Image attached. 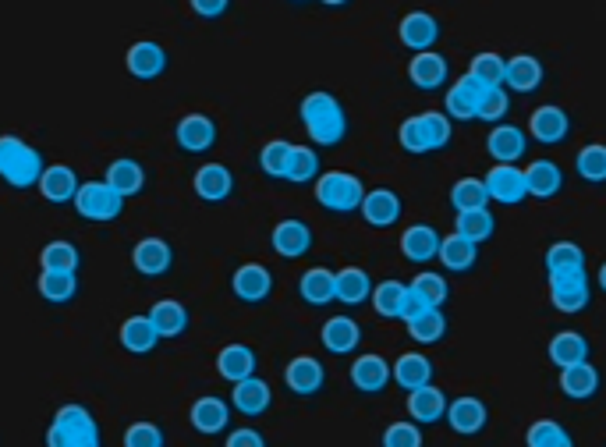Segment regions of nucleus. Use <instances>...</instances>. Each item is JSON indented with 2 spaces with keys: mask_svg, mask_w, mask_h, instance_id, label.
<instances>
[{
  "mask_svg": "<svg viewBox=\"0 0 606 447\" xmlns=\"http://www.w3.org/2000/svg\"><path fill=\"white\" fill-rule=\"evenodd\" d=\"M302 125L316 146H337L348 135V114L330 93H309L302 100Z\"/></svg>",
  "mask_w": 606,
  "mask_h": 447,
  "instance_id": "f257e3e1",
  "label": "nucleus"
},
{
  "mask_svg": "<svg viewBox=\"0 0 606 447\" xmlns=\"http://www.w3.org/2000/svg\"><path fill=\"white\" fill-rule=\"evenodd\" d=\"M43 167L47 164L39 157V149H32L18 135H0V178L8 181L11 189H32Z\"/></svg>",
  "mask_w": 606,
  "mask_h": 447,
  "instance_id": "f03ea898",
  "label": "nucleus"
},
{
  "mask_svg": "<svg viewBox=\"0 0 606 447\" xmlns=\"http://www.w3.org/2000/svg\"><path fill=\"white\" fill-rule=\"evenodd\" d=\"M47 447H100V426H96L93 412L82 405L57 408L47 430Z\"/></svg>",
  "mask_w": 606,
  "mask_h": 447,
  "instance_id": "7ed1b4c3",
  "label": "nucleus"
},
{
  "mask_svg": "<svg viewBox=\"0 0 606 447\" xmlns=\"http://www.w3.org/2000/svg\"><path fill=\"white\" fill-rule=\"evenodd\" d=\"M316 199L319 206H327L334 213H351L362 206L366 199V189H362V181L355 174H344V171H330L323 178H316Z\"/></svg>",
  "mask_w": 606,
  "mask_h": 447,
  "instance_id": "20e7f679",
  "label": "nucleus"
},
{
  "mask_svg": "<svg viewBox=\"0 0 606 447\" xmlns=\"http://www.w3.org/2000/svg\"><path fill=\"white\" fill-rule=\"evenodd\" d=\"M550 298L560 313H582L589 306L592 288H589V274L585 267L575 270H553L550 274Z\"/></svg>",
  "mask_w": 606,
  "mask_h": 447,
  "instance_id": "39448f33",
  "label": "nucleus"
},
{
  "mask_svg": "<svg viewBox=\"0 0 606 447\" xmlns=\"http://www.w3.org/2000/svg\"><path fill=\"white\" fill-rule=\"evenodd\" d=\"M75 210L86 220H117L125 210V196H117L107 181H86L75 192Z\"/></svg>",
  "mask_w": 606,
  "mask_h": 447,
  "instance_id": "423d86ee",
  "label": "nucleus"
},
{
  "mask_svg": "<svg viewBox=\"0 0 606 447\" xmlns=\"http://www.w3.org/2000/svg\"><path fill=\"white\" fill-rule=\"evenodd\" d=\"M482 181H486L490 203L518 206L521 199L529 196V185H525V171H521V167H514V164H497Z\"/></svg>",
  "mask_w": 606,
  "mask_h": 447,
  "instance_id": "0eeeda50",
  "label": "nucleus"
},
{
  "mask_svg": "<svg viewBox=\"0 0 606 447\" xmlns=\"http://www.w3.org/2000/svg\"><path fill=\"white\" fill-rule=\"evenodd\" d=\"M397 36L408 50L422 54V50H433L436 40H440V22L429 11H408L397 25Z\"/></svg>",
  "mask_w": 606,
  "mask_h": 447,
  "instance_id": "6e6552de",
  "label": "nucleus"
},
{
  "mask_svg": "<svg viewBox=\"0 0 606 447\" xmlns=\"http://www.w3.org/2000/svg\"><path fill=\"white\" fill-rule=\"evenodd\" d=\"M571 132V118L564 107H553V103H546V107H536L529 118V135L536 142H543V146H557V142H564Z\"/></svg>",
  "mask_w": 606,
  "mask_h": 447,
  "instance_id": "1a4fd4ad",
  "label": "nucleus"
},
{
  "mask_svg": "<svg viewBox=\"0 0 606 447\" xmlns=\"http://www.w3.org/2000/svg\"><path fill=\"white\" fill-rule=\"evenodd\" d=\"M284 384L295 394H302V398H312V394H319V387L327 384V369H323L319 359H312V355H298V359H291L288 369H284Z\"/></svg>",
  "mask_w": 606,
  "mask_h": 447,
  "instance_id": "9d476101",
  "label": "nucleus"
},
{
  "mask_svg": "<svg viewBox=\"0 0 606 447\" xmlns=\"http://www.w3.org/2000/svg\"><path fill=\"white\" fill-rule=\"evenodd\" d=\"M358 210H362L369 228H394L397 217H401V196L394 189H373L366 192Z\"/></svg>",
  "mask_w": 606,
  "mask_h": 447,
  "instance_id": "9b49d317",
  "label": "nucleus"
},
{
  "mask_svg": "<svg viewBox=\"0 0 606 447\" xmlns=\"http://www.w3.org/2000/svg\"><path fill=\"white\" fill-rule=\"evenodd\" d=\"M447 423H451L454 433H461V437H475V433H482V426H486V405H482L479 398H472V394H465V398L458 401H447Z\"/></svg>",
  "mask_w": 606,
  "mask_h": 447,
  "instance_id": "f8f14e48",
  "label": "nucleus"
},
{
  "mask_svg": "<svg viewBox=\"0 0 606 447\" xmlns=\"http://www.w3.org/2000/svg\"><path fill=\"white\" fill-rule=\"evenodd\" d=\"M231 288L241 302H263V298H270V291H273V274L263 267V263H245V267L234 270Z\"/></svg>",
  "mask_w": 606,
  "mask_h": 447,
  "instance_id": "ddd939ff",
  "label": "nucleus"
},
{
  "mask_svg": "<svg viewBox=\"0 0 606 447\" xmlns=\"http://www.w3.org/2000/svg\"><path fill=\"white\" fill-rule=\"evenodd\" d=\"M132 263H135V270H139V274L160 277V274H167V270H171L174 249L164 242V238H142V242L132 249Z\"/></svg>",
  "mask_w": 606,
  "mask_h": 447,
  "instance_id": "4468645a",
  "label": "nucleus"
},
{
  "mask_svg": "<svg viewBox=\"0 0 606 447\" xmlns=\"http://www.w3.org/2000/svg\"><path fill=\"white\" fill-rule=\"evenodd\" d=\"M39 192H43V199L47 203H75V192H78V178H75V171L71 167H64V164H50V167H43V174H39Z\"/></svg>",
  "mask_w": 606,
  "mask_h": 447,
  "instance_id": "2eb2a0df",
  "label": "nucleus"
},
{
  "mask_svg": "<svg viewBox=\"0 0 606 447\" xmlns=\"http://www.w3.org/2000/svg\"><path fill=\"white\" fill-rule=\"evenodd\" d=\"M390 362L383 355H358L355 366H351V384L362 394H380L390 384Z\"/></svg>",
  "mask_w": 606,
  "mask_h": 447,
  "instance_id": "dca6fc26",
  "label": "nucleus"
},
{
  "mask_svg": "<svg viewBox=\"0 0 606 447\" xmlns=\"http://www.w3.org/2000/svg\"><path fill=\"white\" fill-rule=\"evenodd\" d=\"M174 139H178V146L188 149V153H202V149H210L213 142H217V125H213V118H206V114H188V118H181L178 128H174Z\"/></svg>",
  "mask_w": 606,
  "mask_h": 447,
  "instance_id": "f3484780",
  "label": "nucleus"
},
{
  "mask_svg": "<svg viewBox=\"0 0 606 447\" xmlns=\"http://www.w3.org/2000/svg\"><path fill=\"white\" fill-rule=\"evenodd\" d=\"M560 391L568 394L571 401H589L599 391V369L589 359L575 362V366L560 369Z\"/></svg>",
  "mask_w": 606,
  "mask_h": 447,
  "instance_id": "a211bd4d",
  "label": "nucleus"
},
{
  "mask_svg": "<svg viewBox=\"0 0 606 447\" xmlns=\"http://www.w3.org/2000/svg\"><path fill=\"white\" fill-rule=\"evenodd\" d=\"M447 75H451V64H447L443 54H436V50H422V54H415L412 64H408V79L419 89H440L443 82H447Z\"/></svg>",
  "mask_w": 606,
  "mask_h": 447,
  "instance_id": "6ab92c4d",
  "label": "nucleus"
},
{
  "mask_svg": "<svg viewBox=\"0 0 606 447\" xmlns=\"http://www.w3.org/2000/svg\"><path fill=\"white\" fill-rule=\"evenodd\" d=\"M164 68H167V54L160 43L139 40L128 47V71H132L135 79L149 82V79H156V75H164Z\"/></svg>",
  "mask_w": 606,
  "mask_h": 447,
  "instance_id": "aec40b11",
  "label": "nucleus"
},
{
  "mask_svg": "<svg viewBox=\"0 0 606 447\" xmlns=\"http://www.w3.org/2000/svg\"><path fill=\"white\" fill-rule=\"evenodd\" d=\"M270 401H273V391H270V384H266V380L249 377V380H238V384H234L231 405L238 408L241 416H249V419L263 416L266 408H270Z\"/></svg>",
  "mask_w": 606,
  "mask_h": 447,
  "instance_id": "412c9836",
  "label": "nucleus"
},
{
  "mask_svg": "<svg viewBox=\"0 0 606 447\" xmlns=\"http://www.w3.org/2000/svg\"><path fill=\"white\" fill-rule=\"evenodd\" d=\"M312 249V231L302 220H280L273 228V252L284 259H298Z\"/></svg>",
  "mask_w": 606,
  "mask_h": 447,
  "instance_id": "4be33fe9",
  "label": "nucleus"
},
{
  "mask_svg": "<svg viewBox=\"0 0 606 447\" xmlns=\"http://www.w3.org/2000/svg\"><path fill=\"white\" fill-rule=\"evenodd\" d=\"M525 146H529V139L514 125H493L490 139H486V149H490V157L497 164H518L525 157Z\"/></svg>",
  "mask_w": 606,
  "mask_h": 447,
  "instance_id": "5701e85b",
  "label": "nucleus"
},
{
  "mask_svg": "<svg viewBox=\"0 0 606 447\" xmlns=\"http://www.w3.org/2000/svg\"><path fill=\"white\" fill-rule=\"evenodd\" d=\"M504 86H511L514 93H536L543 86V61L532 54L511 57L504 68Z\"/></svg>",
  "mask_w": 606,
  "mask_h": 447,
  "instance_id": "b1692460",
  "label": "nucleus"
},
{
  "mask_svg": "<svg viewBox=\"0 0 606 447\" xmlns=\"http://www.w3.org/2000/svg\"><path fill=\"white\" fill-rule=\"evenodd\" d=\"M319 338H323L327 352L348 355V352H355L358 341H362V327H358L351 316H330V320L323 323V330H319Z\"/></svg>",
  "mask_w": 606,
  "mask_h": 447,
  "instance_id": "393cba45",
  "label": "nucleus"
},
{
  "mask_svg": "<svg viewBox=\"0 0 606 447\" xmlns=\"http://www.w3.org/2000/svg\"><path fill=\"white\" fill-rule=\"evenodd\" d=\"M482 93H486V86H482L479 79H472V75H465V79L447 89V114L458 121H472L475 110H479Z\"/></svg>",
  "mask_w": 606,
  "mask_h": 447,
  "instance_id": "a878e982",
  "label": "nucleus"
},
{
  "mask_svg": "<svg viewBox=\"0 0 606 447\" xmlns=\"http://www.w3.org/2000/svg\"><path fill=\"white\" fill-rule=\"evenodd\" d=\"M390 377H394L404 391H419V387L433 384V362L419 352H404L401 359L390 366Z\"/></svg>",
  "mask_w": 606,
  "mask_h": 447,
  "instance_id": "bb28decb",
  "label": "nucleus"
},
{
  "mask_svg": "<svg viewBox=\"0 0 606 447\" xmlns=\"http://www.w3.org/2000/svg\"><path fill=\"white\" fill-rule=\"evenodd\" d=\"M408 416L415 423H440L447 416V394L433 384L419 387V391H408Z\"/></svg>",
  "mask_w": 606,
  "mask_h": 447,
  "instance_id": "cd10ccee",
  "label": "nucleus"
},
{
  "mask_svg": "<svg viewBox=\"0 0 606 447\" xmlns=\"http://www.w3.org/2000/svg\"><path fill=\"white\" fill-rule=\"evenodd\" d=\"M188 419H192V426H195L199 433L213 437V433L227 430V423H231V408H227V401H220V398H213V394H206V398H199V401L192 405Z\"/></svg>",
  "mask_w": 606,
  "mask_h": 447,
  "instance_id": "c85d7f7f",
  "label": "nucleus"
},
{
  "mask_svg": "<svg viewBox=\"0 0 606 447\" xmlns=\"http://www.w3.org/2000/svg\"><path fill=\"white\" fill-rule=\"evenodd\" d=\"M110 185V189L117 192V196H139L142 189H146V171H142L139 160L132 157H121L114 160V164L107 167V178H103Z\"/></svg>",
  "mask_w": 606,
  "mask_h": 447,
  "instance_id": "c756f323",
  "label": "nucleus"
},
{
  "mask_svg": "<svg viewBox=\"0 0 606 447\" xmlns=\"http://www.w3.org/2000/svg\"><path fill=\"white\" fill-rule=\"evenodd\" d=\"M401 252L404 259H412V263H429V259L440 256V235H436V228H429V224H412V228L401 235Z\"/></svg>",
  "mask_w": 606,
  "mask_h": 447,
  "instance_id": "7c9ffc66",
  "label": "nucleus"
},
{
  "mask_svg": "<svg viewBox=\"0 0 606 447\" xmlns=\"http://www.w3.org/2000/svg\"><path fill=\"white\" fill-rule=\"evenodd\" d=\"M525 185H529V196L553 199L564 189V171H560L553 160H532V164L525 167Z\"/></svg>",
  "mask_w": 606,
  "mask_h": 447,
  "instance_id": "2f4dec72",
  "label": "nucleus"
},
{
  "mask_svg": "<svg viewBox=\"0 0 606 447\" xmlns=\"http://www.w3.org/2000/svg\"><path fill=\"white\" fill-rule=\"evenodd\" d=\"M373 295V281L362 267H344L334 274V302H344V306H358Z\"/></svg>",
  "mask_w": 606,
  "mask_h": 447,
  "instance_id": "473e14b6",
  "label": "nucleus"
},
{
  "mask_svg": "<svg viewBox=\"0 0 606 447\" xmlns=\"http://www.w3.org/2000/svg\"><path fill=\"white\" fill-rule=\"evenodd\" d=\"M195 192L206 203H220L234 192V174L224 164H206L195 171Z\"/></svg>",
  "mask_w": 606,
  "mask_h": 447,
  "instance_id": "72a5a7b5",
  "label": "nucleus"
},
{
  "mask_svg": "<svg viewBox=\"0 0 606 447\" xmlns=\"http://www.w3.org/2000/svg\"><path fill=\"white\" fill-rule=\"evenodd\" d=\"M217 373L231 384L238 380L256 377V352L249 345H227L224 352L217 355Z\"/></svg>",
  "mask_w": 606,
  "mask_h": 447,
  "instance_id": "f704fd0d",
  "label": "nucleus"
},
{
  "mask_svg": "<svg viewBox=\"0 0 606 447\" xmlns=\"http://www.w3.org/2000/svg\"><path fill=\"white\" fill-rule=\"evenodd\" d=\"M149 320H153L156 334H160V341L164 338H178V334H185L188 330V309L181 306V302H174V298H160L153 309H149Z\"/></svg>",
  "mask_w": 606,
  "mask_h": 447,
  "instance_id": "c9c22d12",
  "label": "nucleus"
},
{
  "mask_svg": "<svg viewBox=\"0 0 606 447\" xmlns=\"http://www.w3.org/2000/svg\"><path fill=\"white\" fill-rule=\"evenodd\" d=\"M475 259H479V245L468 242L465 235H447L440 238V263L447 270H454V274H465V270L475 267Z\"/></svg>",
  "mask_w": 606,
  "mask_h": 447,
  "instance_id": "e433bc0d",
  "label": "nucleus"
},
{
  "mask_svg": "<svg viewBox=\"0 0 606 447\" xmlns=\"http://www.w3.org/2000/svg\"><path fill=\"white\" fill-rule=\"evenodd\" d=\"M121 345L132 355H149L156 345H160V334H156L153 320L149 316H128L121 323Z\"/></svg>",
  "mask_w": 606,
  "mask_h": 447,
  "instance_id": "4c0bfd02",
  "label": "nucleus"
},
{
  "mask_svg": "<svg viewBox=\"0 0 606 447\" xmlns=\"http://www.w3.org/2000/svg\"><path fill=\"white\" fill-rule=\"evenodd\" d=\"M550 359L553 366H575V362H585L589 359V341H585V334H578V330H560V334H553L550 341Z\"/></svg>",
  "mask_w": 606,
  "mask_h": 447,
  "instance_id": "58836bf2",
  "label": "nucleus"
},
{
  "mask_svg": "<svg viewBox=\"0 0 606 447\" xmlns=\"http://www.w3.org/2000/svg\"><path fill=\"white\" fill-rule=\"evenodd\" d=\"M298 291H302V298L309 306H327V302H334V270L327 267L305 270L302 281H298Z\"/></svg>",
  "mask_w": 606,
  "mask_h": 447,
  "instance_id": "ea45409f",
  "label": "nucleus"
},
{
  "mask_svg": "<svg viewBox=\"0 0 606 447\" xmlns=\"http://www.w3.org/2000/svg\"><path fill=\"white\" fill-rule=\"evenodd\" d=\"M369 298H373V309L383 316V320H401V316H404V298H408V284L380 281Z\"/></svg>",
  "mask_w": 606,
  "mask_h": 447,
  "instance_id": "a19ab883",
  "label": "nucleus"
},
{
  "mask_svg": "<svg viewBox=\"0 0 606 447\" xmlns=\"http://www.w3.org/2000/svg\"><path fill=\"white\" fill-rule=\"evenodd\" d=\"M458 235H465L468 242H475V245L497 235V217L490 213V206H482V210H465V213H458Z\"/></svg>",
  "mask_w": 606,
  "mask_h": 447,
  "instance_id": "79ce46f5",
  "label": "nucleus"
},
{
  "mask_svg": "<svg viewBox=\"0 0 606 447\" xmlns=\"http://www.w3.org/2000/svg\"><path fill=\"white\" fill-rule=\"evenodd\" d=\"M39 263H43V270H50V274H78L82 256H78V249L71 242H50L39 252Z\"/></svg>",
  "mask_w": 606,
  "mask_h": 447,
  "instance_id": "37998d69",
  "label": "nucleus"
},
{
  "mask_svg": "<svg viewBox=\"0 0 606 447\" xmlns=\"http://www.w3.org/2000/svg\"><path fill=\"white\" fill-rule=\"evenodd\" d=\"M408 323V334H412L419 345H436V341H443V334H447V316L440 313V309H426V313L412 316Z\"/></svg>",
  "mask_w": 606,
  "mask_h": 447,
  "instance_id": "c03bdc74",
  "label": "nucleus"
},
{
  "mask_svg": "<svg viewBox=\"0 0 606 447\" xmlns=\"http://www.w3.org/2000/svg\"><path fill=\"white\" fill-rule=\"evenodd\" d=\"M451 203H454V210H458V213H465V210H482V206H490V192H486V181H482V178H461V181H454Z\"/></svg>",
  "mask_w": 606,
  "mask_h": 447,
  "instance_id": "a18cd8bd",
  "label": "nucleus"
},
{
  "mask_svg": "<svg viewBox=\"0 0 606 447\" xmlns=\"http://www.w3.org/2000/svg\"><path fill=\"white\" fill-rule=\"evenodd\" d=\"M419 132H422V142H426V153H433V149H443L447 142H451V118L447 114H440V110H426V114H419Z\"/></svg>",
  "mask_w": 606,
  "mask_h": 447,
  "instance_id": "49530a36",
  "label": "nucleus"
},
{
  "mask_svg": "<svg viewBox=\"0 0 606 447\" xmlns=\"http://www.w3.org/2000/svg\"><path fill=\"white\" fill-rule=\"evenodd\" d=\"M575 167H578V178L592 181V185H603L606 181V146L603 142H589V146L578 149Z\"/></svg>",
  "mask_w": 606,
  "mask_h": 447,
  "instance_id": "de8ad7c7",
  "label": "nucleus"
},
{
  "mask_svg": "<svg viewBox=\"0 0 606 447\" xmlns=\"http://www.w3.org/2000/svg\"><path fill=\"white\" fill-rule=\"evenodd\" d=\"M39 295L47 298V302H71V298L78 295V274H50V270H43L39 274Z\"/></svg>",
  "mask_w": 606,
  "mask_h": 447,
  "instance_id": "09e8293b",
  "label": "nucleus"
},
{
  "mask_svg": "<svg viewBox=\"0 0 606 447\" xmlns=\"http://www.w3.org/2000/svg\"><path fill=\"white\" fill-rule=\"evenodd\" d=\"M504 68H507L504 57L493 54V50H486V54L472 57V68H468V75H472V79H479L486 89H493V86H504Z\"/></svg>",
  "mask_w": 606,
  "mask_h": 447,
  "instance_id": "8fccbe9b",
  "label": "nucleus"
},
{
  "mask_svg": "<svg viewBox=\"0 0 606 447\" xmlns=\"http://www.w3.org/2000/svg\"><path fill=\"white\" fill-rule=\"evenodd\" d=\"M525 440H529V447H575L571 433L560 423H553V419H536V423L529 426V437Z\"/></svg>",
  "mask_w": 606,
  "mask_h": 447,
  "instance_id": "3c124183",
  "label": "nucleus"
},
{
  "mask_svg": "<svg viewBox=\"0 0 606 447\" xmlns=\"http://www.w3.org/2000/svg\"><path fill=\"white\" fill-rule=\"evenodd\" d=\"M291 142L284 139H270L259 153V167H263L270 178H288V164H291Z\"/></svg>",
  "mask_w": 606,
  "mask_h": 447,
  "instance_id": "603ef678",
  "label": "nucleus"
},
{
  "mask_svg": "<svg viewBox=\"0 0 606 447\" xmlns=\"http://www.w3.org/2000/svg\"><path fill=\"white\" fill-rule=\"evenodd\" d=\"M575 267H585V249L575 242H553L546 249V270H575Z\"/></svg>",
  "mask_w": 606,
  "mask_h": 447,
  "instance_id": "864d4df0",
  "label": "nucleus"
},
{
  "mask_svg": "<svg viewBox=\"0 0 606 447\" xmlns=\"http://www.w3.org/2000/svg\"><path fill=\"white\" fill-rule=\"evenodd\" d=\"M507 110H511V96H507L504 86H493L482 93L479 100V110H475V118L479 121H490V125H497V121L507 118Z\"/></svg>",
  "mask_w": 606,
  "mask_h": 447,
  "instance_id": "5fc2aeb1",
  "label": "nucleus"
},
{
  "mask_svg": "<svg viewBox=\"0 0 606 447\" xmlns=\"http://www.w3.org/2000/svg\"><path fill=\"white\" fill-rule=\"evenodd\" d=\"M319 174V157L312 146H295L291 149V164H288V181L295 185H305Z\"/></svg>",
  "mask_w": 606,
  "mask_h": 447,
  "instance_id": "6e6d98bb",
  "label": "nucleus"
},
{
  "mask_svg": "<svg viewBox=\"0 0 606 447\" xmlns=\"http://www.w3.org/2000/svg\"><path fill=\"white\" fill-rule=\"evenodd\" d=\"M412 288L419 291L422 298H426L429 306L433 309H440L447 298H451V284H447V277H440V274H433V270H426V274H419L412 281Z\"/></svg>",
  "mask_w": 606,
  "mask_h": 447,
  "instance_id": "4d7b16f0",
  "label": "nucleus"
},
{
  "mask_svg": "<svg viewBox=\"0 0 606 447\" xmlns=\"http://www.w3.org/2000/svg\"><path fill=\"white\" fill-rule=\"evenodd\" d=\"M383 447H422V430L415 423H390L383 430Z\"/></svg>",
  "mask_w": 606,
  "mask_h": 447,
  "instance_id": "13d9d810",
  "label": "nucleus"
},
{
  "mask_svg": "<svg viewBox=\"0 0 606 447\" xmlns=\"http://www.w3.org/2000/svg\"><path fill=\"white\" fill-rule=\"evenodd\" d=\"M125 447H164V430L156 423H132L125 430Z\"/></svg>",
  "mask_w": 606,
  "mask_h": 447,
  "instance_id": "bf43d9fd",
  "label": "nucleus"
},
{
  "mask_svg": "<svg viewBox=\"0 0 606 447\" xmlns=\"http://www.w3.org/2000/svg\"><path fill=\"white\" fill-rule=\"evenodd\" d=\"M397 139H401V146L408 149V153H426V142H422L419 121H415V118L401 121V128H397Z\"/></svg>",
  "mask_w": 606,
  "mask_h": 447,
  "instance_id": "052dcab7",
  "label": "nucleus"
},
{
  "mask_svg": "<svg viewBox=\"0 0 606 447\" xmlns=\"http://www.w3.org/2000/svg\"><path fill=\"white\" fill-rule=\"evenodd\" d=\"M224 447H266L263 433L252 430V426H241V430H234L231 437H227Z\"/></svg>",
  "mask_w": 606,
  "mask_h": 447,
  "instance_id": "680f3d73",
  "label": "nucleus"
},
{
  "mask_svg": "<svg viewBox=\"0 0 606 447\" xmlns=\"http://www.w3.org/2000/svg\"><path fill=\"white\" fill-rule=\"evenodd\" d=\"M227 4L231 0H192V11L199 18H220L227 11Z\"/></svg>",
  "mask_w": 606,
  "mask_h": 447,
  "instance_id": "e2e57ef3",
  "label": "nucleus"
},
{
  "mask_svg": "<svg viewBox=\"0 0 606 447\" xmlns=\"http://www.w3.org/2000/svg\"><path fill=\"white\" fill-rule=\"evenodd\" d=\"M426 309H433V306H429L426 298H422L419 291H415L412 284H408V298H404V316H401V320H412V316L426 313Z\"/></svg>",
  "mask_w": 606,
  "mask_h": 447,
  "instance_id": "0e129e2a",
  "label": "nucleus"
},
{
  "mask_svg": "<svg viewBox=\"0 0 606 447\" xmlns=\"http://www.w3.org/2000/svg\"><path fill=\"white\" fill-rule=\"evenodd\" d=\"M599 288L606 291V263H603V267H599Z\"/></svg>",
  "mask_w": 606,
  "mask_h": 447,
  "instance_id": "69168bd1",
  "label": "nucleus"
},
{
  "mask_svg": "<svg viewBox=\"0 0 606 447\" xmlns=\"http://www.w3.org/2000/svg\"><path fill=\"white\" fill-rule=\"evenodd\" d=\"M323 4H330V8H341V4H348V0H323Z\"/></svg>",
  "mask_w": 606,
  "mask_h": 447,
  "instance_id": "338daca9",
  "label": "nucleus"
},
{
  "mask_svg": "<svg viewBox=\"0 0 606 447\" xmlns=\"http://www.w3.org/2000/svg\"><path fill=\"white\" fill-rule=\"evenodd\" d=\"M298 4H302V0H298Z\"/></svg>",
  "mask_w": 606,
  "mask_h": 447,
  "instance_id": "774afa93",
  "label": "nucleus"
}]
</instances>
